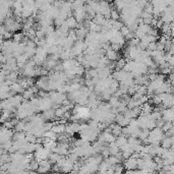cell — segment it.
Instances as JSON below:
<instances>
[{
	"mask_svg": "<svg viewBox=\"0 0 174 174\" xmlns=\"http://www.w3.org/2000/svg\"><path fill=\"white\" fill-rule=\"evenodd\" d=\"M113 8L107 0H100V13L106 19H111V11Z\"/></svg>",
	"mask_w": 174,
	"mask_h": 174,
	"instance_id": "cell-1",
	"label": "cell"
},
{
	"mask_svg": "<svg viewBox=\"0 0 174 174\" xmlns=\"http://www.w3.org/2000/svg\"><path fill=\"white\" fill-rule=\"evenodd\" d=\"M50 98L51 100L53 101L54 104H59V105H62L63 101L65 99H67V96L64 95V93H61L59 91H51L50 92Z\"/></svg>",
	"mask_w": 174,
	"mask_h": 174,
	"instance_id": "cell-2",
	"label": "cell"
},
{
	"mask_svg": "<svg viewBox=\"0 0 174 174\" xmlns=\"http://www.w3.org/2000/svg\"><path fill=\"white\" fill-rule=\"evenodd\" d=\"M14 132L12 131V129L7 128L5 126H2L0 129V143L3 144L4 142H6L8 140H11L13 138Z\"/></svg>",
	"mask_w": 174,
	"mask_h": 174,
	"instance_id": "cell-3",
	"label": "cell"
},
{
	"mask_svg": "<svg viewBox=\"0 0 174 174\" xmlns=\"http://www.w3.org/2000/svg\"><path fill=\"white\" fill-rule=\"evenodd\" d=\"M73 16L77 19L79 22H84V21L87 19V17H88V13H87V10H86V5H83V6L74 9Z\"/></svg>",
	"mask_w": 174,
	"mask_h": 174,
	"instance_id": "cell-4",
	"label": "cell"
},
{
	"mask_svg": "<svg viewBox=\"0 0 174 174\" xmlns=\"http://www.w3.org/2000/svg\"><path fill=\"white\" fill-rule=\"evenodd\" d=\"M130 120L131 119H129V118H127L125 115L123 114V113H117L115 116V121H116V123H118V124H120L121 126L124 127V126H127L129 124L130 122Z\"/></svg>",
	"mask_w": 174,
	"mask_h": 174,
	"instance_id": "cell-5",
	"label": "cell"
},
{
	"mask_svg": "<svg viewBox=\"0 0 174 174\" xmlns=\"http://www.w3.org/2000/svg\"><path fill=\"white\" fill-rule=\"evenodd\" d=\"M66 133L69 135H73L75 132H80V123L79 122H72L66 124Z\"/></svg>",
	"mask_w": 174,
	"mask_h": 174,
	"instance_id": "cell-6",
	"label": "cell"
},
{
	"mask_svg": "<svg viewBox=\"0 0 174 174\" xmlns=\"http://www.w3.org/2000/svg\"><path fill=\"white\" fill-rule=\"evenodd\" d=\"M52 168V163L50 160L48 159H44L40 162V167L38 168L37 172H48L49 170H51Z\"/></svg>",
	"mask_w": 174,
	"mask_h": 174,
	"instance_id": "cell-7",
	"label": "cell"
},
{
	"mask_svg": "<svg viewBox=\"0 0 174 174\" xmlns=\"http://www.w3.org/2000/svg\"><path fill=\"white\" fill-rule=\"evenodd\" d=\"M123 165L125 169H137L138 168V159L129 157L128 159H125L123 161Z\"/></svg>",
	"mask_w": 174,
	"mask_h": 174,
	"instance_id": "cell-8",
	"label": "cell"
},
{
	"mask_svg": "<svg viewBox=\"0 0 174 174\" xmlns=\"http://www.w3.org/2000/svg\"><path fill=\"white\" fill-rule=\"evenodd\" d=\"M162 118L165 121H173L174 119V109L173 108H165L162 113Z\"/></svg>",
	"mask_w": 174,
	"mask_h": 174,
	"instance_id": "cell-9",
	"label": "cell"
},
{
	"mask_svg": "<svg viewBox=\"0 0 174 174\" xmlns=\"http://www.w3.org/2000/svg\"><path fill=\"white\" fill-rule=\"evenodd\" d=\"M9 100H10V102L11 104L14 106V107H19L21 104L22 103V101H24V96H22V94H16V95H14L12 96V97H10L9 98Z\"/></svg>",
	"mask_w": 174,
	"mask_h": 174,
	"instance_id": "cell-10",
	"label": "cell"
},
{
	"mask_svg": "<svg viewBox=\"0 0 174 174\" xmlns=\"http://www.w3.org/2000/svg\"><path fill=\"white\" fill-rule=\"evenodd\" d=\"M106 57L108 58L109 60H111V61H117L118 59H120V55L118 54V51H115L111 49V50L107 51L106 53Z\"/></svg>",
	"mask_w": 174,
	"mask_h": 174,
	"instance_id": "cell-11",
	"label": "cell"
},
{
	"mask_svg": "<svg viewBox=\"0 0 174 174\" xmlns=\"http://www.w3.org/2000/svg\"><path fill=\"white\" fill-rule=\"evenodd\" d=\"M109 126L112 128V133L116 137H119V135H122V129L123 127L120 125V124H114V123H110Z\"/></svg>",
	"mask_w": 174,
	"mask_h": 174,
	"instance_id": "cell-12",
	"label": "cell"
},
{
	"mask_svg": "<svg viewBox=\"0 0 174 174\" xmlns=\"http://www.w3.org/2000/svg\"><path fill=\"white\" fill-rule=\"evenodd\" d=\"M43 116H44L45 119H48V120L56 119V116H55V109L50 108V109H48V110H45V111H43Z\"/></svg>",
	"mask_w": 174,
	"mask_h": 174,
	"instance_id": "cell-13",
	"label": "cell"
},
{
	"mask_svg": "<svg viewBox=\"0 0 174 174\" xmlns=\"http://www.w3.org/2000/svg\"><path fill=\"white\" fill-rule=\"evenodd\" d=\"M66 22H67L68 27L70 29H77L79 27V24H80V22H77V19H75L73 15L67 17V19H66Z\"/></svg>",
	"mask_w": 174,
	"mask_h": 174,
	"instance_id": "cell-14",
	"label": "cell"
},
{
	"mask_svg": "<svg viewBox=\"0 0 174 174\" xmlns=\"http://www.w3.org/2000/svg\"><path fill=\"white\" fill-rule=\"evenodd\" d=\"M73 166H74V163L67 158L65 164L63 165V167L61 168V171L62 172H71L72 169H73Z\"/></svg>",
	"mask_w": 174,
	"mask_h": 174,
	"instance_id": "cell-15",
	"label": "cell"
},
{
	"mask_svg": "<svg viewBox=\"0 0 174 174\" xmlns=\"http://www.w3.org/2000/svg\"><path fill=\"white\" fill-rule=\"evenodd\" d=\"M154 111V108L151 105L150 102L144 103L143 106H142V113L141 114H151Z\"/></svg>",
	"mask_w": 174,
	"mask_h": 174,
	"instance_id": "cell-16",
	"label": "cell"
},
{
	"mask_svg": "<svg viewBox=\"0 0 174 174\" xmlns=\"http://www.w3.org/2000/svg\"><path fill=\"white\" fill-rule=\"evenodd\" d=\"M115 143H116V145H117V146L121 149V148H122L124 145H126L127 143H128V138H126L125 135H119V137H117Z\"/></svg>",
	"mask_w": 174,
	"mask_h": 174,
	"instance_id": "cell-17",
	"label": "cell"
},
{
	"mask_svg": "<svg viewBox=\"0 0 174 174\" xmlns=\"http://www.w3.org/2000/svg\"><path fill=\"white\" fill-rule=\"evenodd\" d=\"M172 144H173L172 138H171V137H168V135H166V137L161 141V147H163L164 149H170Z\"/></svg>",
	"mask_w": 174,
	"mask_h": 174,
	"instance_id": "cell-18",
	"label": "cell"
},
{
	"mask_svg": "<svg viewBox=\"0 0 174 174\" xmlns=\"http://www.w3.org/2000/svg\"><path fill=\"white\" fill-rule=\"evenodd\" d=\"M106 19H107L103 15V14L97 13V14L95 15L94 19H93V22H95L96 24H98V25H100V26H103V25H105Z\"/></svg>",
	"mask_w": 174,
	"mask_h": 174,
	"instance_id": "cell-19",
	"label": "cell"
},
{
	"mask_svg": "<svg viewBox=\"0 0 174 174\" xmlns=\"http://www.w3.org/2000/svg\"><path fill=\"white\" fill-rule=\"evenodd\" d=\"M11 91H13L14 93H19V94H22L25 92V89L22 88V85L19 82H14L12 85L10 86Z\"/></svg>",
	"mask_w": 174,
	"mask_h": 174,
	"instance_id": "cell-20",
	"label": "cell"
},
{
	"mask_svg": "<svg viewBox=\"0 0 174 174\" xmlns=\"http://www.w3.org/2000/svg\"><path fill=\"white\" fill-rule=\"evenodd\" d=\"M111 166H112V165H110L108 162L106 161V159H105V160H103L99 164V172H101V173H107V170H108V168L111 167Z\"/></svg>",
	"mask_w": 174,
	"mask_h": 174,
	"instance_id": "cell-21",
	"label": "cell"
},
{
	"mask_svg": "<svg viewBox=\"0 0 174 174\" xmlns=\"http://www.w3.org/2000/svg\"><path fill=\"white\" fill-rule=\"evenodd\" d=\"M26 124H27V122L25 120L17 121V123L14 126V130L15 131H26Z\"/></svg>",
	"mask_w": 174,
	"mask_h": 174,
	"instance_id": "cell-22",
	"label": "cell"
},
{
	"mask_svg": "<svg viewBox=\"0 0 174 174\" xmlns=\"http://www.w3.org/2000/svg\"><path fill=\"white\" fill-rule=\"evenodd\" d=\"M114 6L115 9H117L118 11H122L124 7L126 6V3L123 0H114Z\"/></svg>",
	"mask_w": 174,
	"mask_h": 174,
	"instance_id": "cell-23",
	"label": "cell"
},
{
	"mask_svg": "<svg viewBox=\"0 0 174 174\" xmlns=\"http://www.w3.org/2000/svg\"><path fill=\"white\" fill-rule=\"evenodd\" d=\"M162 33L165 35H171V31H172V27H171V24H168V22H164V25L162 26L161 28Z\"/></svg>",
	"mask_w": 174,
	"mask_h": 174,
	"instance_id": "cell-24",
	"label": "cell"
},
{
	"mask_svg": "<svg viewBox=\"0 0 174 174\" xmlns=\"http://www.w3.org/2000/svg\"><path fill=\"white\" fill-rule=\"evenodd\" d=\"M13 141H25L26 140V131H16L13 135Z\"/></svg>",
	"mask_w": 174,
	"mask_h": 174,
	"instance_id": "cell-25",
	"label": "cell"
},
{
	"mask_svg": "<svg viewBox=\"0 0 174 174\" xmlns=\"http://www.w3.org/2000/svg\"><path fill=\"white\" fill-rule=\"evenodd\" d=\"M106 161L108 162L110 165H112V166H113V165L118 164V163H121V161L114 155H110L108 158H106Z\"/></svg>",
	"mask_w": 174,
	"mask_h": 174,
	"instance_id": "cell-26",
	"label": "cell"
},
{
	"mask_svg": "<svg viewBox=\"0 0 174 174\" xmlns=\"http://www.w3.org/2000/svg\"><path fill=\"white\" fill-rule=\"evenodd\" d=\"M89 30H90V31H92V32H97V33H100L101 30H102V26L96 24L95 22H93V21H92V22H91V25H90Z\"/></svg>",
	"mask_w": 174,
	"mask_h": 174,
	"instance_id": "cell-27",
	"label": "cell"
},
{
	"mask_svg": "<svg viewBox=\"0 0 174 174\" xmlns=\"http://www.w3.org/2000/svg\"><path fill=\"white\" fill-rule=\"evenodd\" d=\"M26 140H27V142H30V143H37L38 138L33 132L28 131V132H26Z\"/></svg>",
	"mask_w": 174,
	"mask_h": 174,
	"instance_id": "cell-28",
	"label": "cell"
},
{
	"mask_svg": "<svg viewBox=\"0 0 174 174\" xmlns=\"http://www.w3.org/2000/svg\"><path fill=\"white\" fill-rule=\"evenodd\" d=\"M60 158H61V155H60V154L55 153V152H52L51 155H50V157H49V160L51 161L52 164H56L57 161L59 160Z\"/></svg>",
	"mask_w": 174,
	"mask_h": 174,
	"instance_id": "cell-29",
	"label": "cell"
},
{
	"mask_svg": "<svg viewBox=\"0 0 174 174\" xmlns=\"http://www.w3.org/2000/svg\"><path fill=\"white\" fill-rule=\"evenodd\" d=\"M126 64V58H120L116 61V69L115 70H119V69H122L124 67V65Z\"/></svg>",
	"mask_w": 174,
	"mask_h": 174,
	"instance_id": "cell-30",
	"label": "cell"
},
{
	"mask_svg": "<svg viewBox=\"0 0 174 174\" xmlns=\"http://www.w3.org/2000/svg\"><path fill=\"white\" fill-rule=\"evenodd\" d=\"M109 103L112 107H118V105L120 104V98L116 97V96H112L109 99Z\"/></svg>",
	"mask_w": 174,
	"mask_h": 174,
	"instance_id": "cell-31",
	"label": "cell"
},
{
	"mask_svg": "<svg viewBox=\"0 0 174 174\" xmlns=\"http://www.w3.org/2000/svg\"><path fill=\"white\" fill-rule=\"evenodd\" d=\"M150 131L151 130L149 128H142V132H141V135H140V140L141 141H145L146 138H149V135H150Z\"/></svg>",
	"mask_w": 174,
	"mask_h": 174,
	"instance_id": "cell-32",
	"label": "cell"
},
{
	"mask_svg": "<svg viewBox=\"0 0 174 174\" xmlns=\"http://www.w3.org/2000/svg\"><path fill=\"white\" fill-rule=\"evenodd\" d=\"M35 93L32 91L31 88H29L27 90H25V92L22 93V96H24V99H27V100H31L32 98L34 97Z\"/></svg>",
	"mask_w": 174,
	"mask_h": 174,
	"instance_id": "cell-33",
	"label": "cell"
},
{
	"mask_svg": "<svg viewBox=\"0 0 174 174\" xmlns=\"http://www.w3.org/2000/svg\"><path fill=\"white\" fill-rule=\"evenodd\" d=\"M25 36V34L24 33H14L13 34V37H12V40L14 42H16V43H21L22 40H24V37Z\"/></svg>",
	"mask_w": 174,
	"mask_h": 174,
	"instance_id": "cell-34",
	"label": "cell"
},
{
	"mask_svg": "<svg viewBox=\"0 0 174 174\" xmlns=\"http://www.w3.org/2000/svg\"><path fill=\"white\" fill-rule=\"evenodd\" d=\"M123 26H124L123 22H120L119 19H118V21H114V19H112V29H114V30L120 31V29L122 28Z\"/></svg>",
	"mask_w": 174,
	"mask_h": 174,
	"instance_id": "cell-35",
	"label": "cell"
},
{
	"mask_svg": "<svg viewBox=\"0 0 174 174\" xmlns=\"http://www.w3.org/2000/svg\"><path fill=\"white\" fill-rule=\"evenodd\" d=\"M65 22V19H64V17H62L61 15H60V14L54 19V25L56 26L57 28L61 27V26L63 25V22Z\"/></svg>",
	"mask_w": 174,
	"mask_h": 174,
	"instance_id": "cell-36",
	"label": "cell"
},
{
	"mask_svg": "<svg viewBox=\"0 0 174 174\" xmlns=\"http://www.w3.org/2000/svg\"><path fill=\"white\" fill-rule=\"evenodd\" d=\"M74 71H75V74L79 75V77H82L84 73H86V67L82 64H80L79 66L74 68Z\"/></svg>",
	"mask_w": 174,
	"mask_h": 174,
	"instance_id": "cell-37",
	"label": "cell"
},
{
	"mask_svg": "<svg viewBox=\"0 0 174 174\" xmlns=\"http://www.w3.org/2000/svg\"><path fill=\"white\" fill-rule=\"evenodd\" d=\"M39 167H40V163L36 160V159H33L30 163V170L31 171H37Z\"/></svg>",
	"mask_w": 174,
	"mask_h": 174,
	"instance_id": "cell-38",
	"label": "cell"
},
{
	"mask_svg": "<svg viewBox=\"0 0 174 174\" xmlns=\"http://www.w3.org/2000/svg\"><path fill=\"white\" fill-rule=\"evenodd\" d=\"M12 146H13V141H11V140H8L6 142H4L3 144H1V148L5 149V150L7 151V152H8V150H9Z\"/></svg>",
	"mask_w": 174,
	"mask_h": 174,
	"instance_id": "cell-39",
	"label": "cell"
},
{
	"mask_svg": "<svg viewBox=\"0 0 174 174\" xmlns=\"http://www.w3.org/2000/svg\"><path fill=\"white\" fill-rule=\"evenodd\" d=\"M111 19L114 21H118L120 19V13L117 9H112L111 11Z\"/></svg>",
	"mask_w": 174,
	"mask_h": 174,
	"instance_id": "cell-40",
	"label": "cell"
},
{
	"mask_svg": "<svg viewBox=\"0 0 174 174\" xmlns=\"http://www.w3.org/2000/svg\"><path fill=\"white\" fill-rule=\"evenodd\" d=\"M124 165L122 166L120 163H118V164H116V165H114V172L115 173H122L123 171H124Z\"/></svg>",
	"mask_w": 174,
	"mask_h": 174,
	"instance_id": "cell-41",
	"label": "cell"
},
{
	"mask_svg": "<svg viewBox=\"0 0 174 174\" xmlns=\"http://www.w3.org/2000/svg\"><path fill=\"white\" fill-rule=\"evenodd\" d=\"M172 126H173L172 121H165V123H164L163 127H162V129H163L164 132H167L168 130H169Z\"/></svg>",
	"mask_w": 174,
	"mask_h": 174,
	"instance_id": "cell-42",
	"label": "cell"
},
{
	"mask_svg": "<svg viewBox=\"0 0 174 174\" xmlns=\"http://www.w3.org/2000/svg\"><path fill=\"white\" fill-rule=\"evenodd\" d=\"M144 11H146V12H149V13H153V11H154V5L152 2H149L147 5H146V7L144 8Z\"/></svg>",
	"mask_w": 174,
	"mask_h": 174,
	"instance_id": "cell-43",
	"label": "cell"
},
{
	"mask_svg": "<svg viewBox=\"0 0 174 174\" xmlns=\"http://www.w3.org/2000/svg\"><path fill=\"white\" fill-rule=\"evenodd\" d=\"M101 154H102V156L104 158H108L111 154H110V151H109V147H107V146H105L104 147V149L102 150V152H101Z\"/></svg>",
	"mask_w": 174,
	"mask_h": 174,
	"instance_id": "cell-44",
	"label": "cell"
},
{
	"mask_svg": "<svg viewBox=\"0 0 174 174\" xmlns=\"http://www.w3.org/2000/svg\"><path fill=\"white\" fill-rule=\"evenodd\" d=\"M137 100H135V99H132V98H130V100H129V102L127 103V108L128 109H133L135 107H137Z\"/></svg>",
	"mask_w": 174,
	"mask_h": 174,
	"instance_id": "cell-45",
	"label": "cell"
},
{
	"mask_svg": "<svg viewBox=\"0 0 174 174\" xmlns=\"http://www.w3.org/2000/svg\"><path fill=\"white\" fill-rule=\"evenodd\" d=\"M120 32H121V34H122L123 36L125 37L126 35H128V34L130 33V30H129V28L127 27V26H125V25H124L123 27L120 29Z\"/></svg>",
	"mask_w": 174,
	"mask_h": 174,
	"instance_id": "cell-46",
	"label": "cell"
},
{
	"mask_svg": "<svg viewBox=\"0 0 174 174\" xmlns=\"http://www.w3.org/2000/svg\"><path fill=\"white\" fill-rule=\"evenodd\" d=\"M54 124H55V122H45L44 125H43V128H44L46 131H47V130H51Z\"/></svg>",
	"mask_w": 174,
	"mask_h": 174,
	"instance_id": "cell-47",
	"label": "cell"
},
{
	"mask_svg": "<svg viewBox=\"0 0 174 174\" xmlns=\"http://www.w3.org/2000/svg\"><path fill=\"white\" fill-rule=\"evenodd\" d=\"M148 50H150V51L157 50V42H151L149 46H148Z\"/></svg>",
	"mask_w": 174,
	"mask_h": 174,
	"instance_id": "cell-48",
	"label": "cell"
},
{
	"mask_svg": "<svg viewBox=\"0 0 174 174\" xmlns=\"http://www.w3.org/2000/svg\"><path fill=\"white\" fill-rule=\"evenodd\" d=\"M102 48L104 49V50L109 51V50H111V49H112V45L110 44L109 41L108 42H105V43H103V44H102Z\"/></svg>",
	"mask_w": 174,
	"mask_h": 174,
	"instance_id": "cell-49",
	"label": "cell"
},
{
	"mask_svg": "<svg viewBox=\"0 0 174 174\" xmlns=\"http://www.w3.org/2000/svg\"><path fill=\"white\" fill-rule=\"evenodd\" d=\"M54 70H56V71H64V66H63V63H57L56 66L54 67Z\"/></svg>",
	"mask_w": 174,
	"mask_h": 174,
	"instance_id": "cell-50",
	"label": "cell"
},
{
	"mask_svg": "<svg viewBox=\"0 0 174 174\" xmlns=\"http://www.w3.org/2000/svg\"><path fill=\"white\" fill-rule=\"evenodd\" d=\"M90 128V125L88 123H82L80 124V131H82V130H86V129H89Z\"/></svg>",
	"mask_w": 174,
	"mask_h": 174,
	"instance_id": "cell-51",
	"label": "cell"
},
{
	"mask_svg": "<svg viewBox=\"0 0 174 174\" xmlns=\"http://www.w3.org/2000/svg\"><path fill=\"white\" fill-rule=\"evenodd\" d=\"M112 45V49L115 51H119L121 48H122V45L120 44H117V43H115V44H111Z\"/></svg>",
	"mask_w": 174,
	"mask_h": 174,
	"instance_id": "cell-52",
	"label": "cell"
},
{
	"mask_svg": "<svg viewBox=\"0 0 174 174\" xmlns=\"http://www.w3.org/2000/svg\"><path fill=\"white\" fill-rule=\"evenodd\" d=\"M168 62H169V64L171 66H174V54L171 55V57H170V59L168 60Z\"/></svg>",
	"mask_w": 174,
	"mask_h": 174,
	"instance_id": "cell-53",
	"label": "cell"
},
{
	"mask_svg": "<svg viewBox=\"0 0 174 174\" xmlns=\"http://www.w3.org/2000/svg\"><path fill=\"white\" fill-rule=\"evenodd\" d=\"M171 41H172V44L174 45V37L172 38V40H171Z\"/></svg>",
	"mask_w": 174,
	"mask_h": 174,
	"instance_id": "cell-54",
	"label": "cell"
},
{
	"mask_svg": "<svg viewBox=\"0 0 174 174\" xmlns=\"http://www.w3.org/2000/svg\"><path fill=\"white\" fill-rule=\"evenodd\" d=\"M60 1H62V2H66V1H68V0H60Z\"/></svg>",
	"mask_w": 174,
	"mask_h": 174,
	"instance_id": "cell-55",
	"label": "cell"
}]
</instances>
